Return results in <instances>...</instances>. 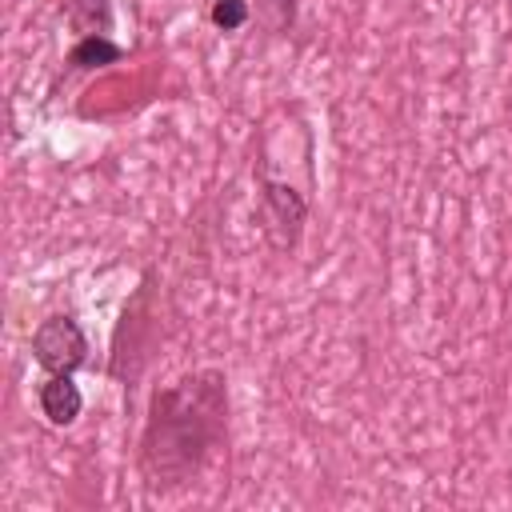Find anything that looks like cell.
<instances>
[{
    "label": "cell",
    "instance_id": "cell-1",
    "mask_svg": "<svg viewBox=\"0 0 512 512\" xmlns=\"http://www.w3.org/2000/svg\"><path fill=\"white\" fill-rule=\"evenodd\" d=\"M228 444V376L224 368H192L152 388L136 472L148 496H176L192 488L216 452Z\"/></svg>",
    "mask_w": 512,
    "mask_h": 512
},
{
    "label": "cell",
    "instance_id": "cell-2",
    "mask_svg": "<svg viewBox=\"0 0 512 512\" xmlns=\"http://www.w3.org/2000/svg\"><path fill=\"white\" fill-rule=\"evenodd\" d=\"M156 344V268H148L136 284V292L124 300L116 332H112V360H108V376L124 384V392H132L148 368Z\"/></svg>",
    "mask_w": 512,
    "mask_h": 512
},
{
    "label": "cell",
    "instance_id": "cell-3",
    "mask_svg": "<svg viewBox=\"0 0 512 512\" xmlns=\"http://www.w3.org/2000/svg\"><path fill=\"white\" fill-rule=\"evenodd\" d=\"M308 212H312V188H296L292 180L272 176L264 164H256V228L272 252L288 256L300 248Z\"/></svg>",
    "mask_w": 512,
    "mask_h": 512
},
{
    "label": "cell",
    "instance_id": "cell-4",
    "mask_svg": "<svg viewBox=\"0 0 512 512\" xmlns=\"http://www.w3.org/2000/svg\"><path fill=\"white\" fill-rule=\"evenodd\" d=\"M28 348L40 372H80L92 356V340L76 320V312H48L32 328Z\"/></svg>",
    "mask_w": 512,
    "mask_h": 512
},
{
    "label": "cell",
    "instance_id": "cell-5",
    "mask_svg": "<svg viewBox=\"0 0 512 512\" xmlns=\"http://www.w3.org/2000/svg\"><path fill=\"white\" fill-rule=\"evenodd\" d=\"M36 408L52 428H72L84 412V392L76 384V372H44L36 384Z\"/></svg>",
    "mask_w": 512,
    "mask_h": 512
},
{
    "label": "cell",
    "instance_id": "cell-6",
    "mask_svg": "<svg viewBox=\"0 0 512 512\" xmlns=\"http://www.w3.org/2000/svg\"><path fill=\"white\" fill-rule=\"evenodd\" d=\"M124 60V48L112 36H76V44L64 52L68 72H100Z\"/></svg>",
    "mask_w": 512,
    "mask_h": 512
},
{
    "label": "cell",
    "instance_id": "cell-7",
    "mask_svg": "<svg viewBox=\"0 0 512 512\" xmlns=\"http://www.w3.org/2000/svg\"><path fill=\"white\" fill-rule=\"evenodd\" d=\"M64 20L76 36H112V0H64Z\"/></svg>",
    "mask_w": 512,
    "mask_h": 512
},
{
    "label": "cell",
    "instance_id": "cell-8",
    "mask_svg": "<svg viewBox=\"0 0 512 512\" xmlns=\"http://www.w3.org/2000/svg\"><path fill=\"white\" fill-rule=\"evenodd\" d=\"M252 16H260L268 24V32L276 36H288L296 28V16H300V0H256Z\"/></svg>",
    "mask_w": 512,
    "mask_h": 512
},
{
    "label": "cell",
    "instance_id": "cell-9",
    "mask_svg": "<svg viewBox=\"0 0 512 512\" xmlns=\"http://www.w3.org/2000/svg\"><path fill=\"white\" fill-rule=\"evenodd\" d=\"M248 20H252L248 0H212V8H208V24L216 32H240V28H248Z\"/></svg>",
    "mask_w": 512,
    "mask_h": 512
}]
</instances>
